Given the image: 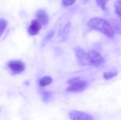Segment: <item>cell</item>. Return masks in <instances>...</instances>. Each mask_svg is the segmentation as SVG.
Listing matches in <instances>:
<instances>
[{"label":"cell","mask_w":121,"mask_h":120,"mask_svg":"<svg viewBox=\"0 0 121 120\" xmlns=\"http://www.w3.org/2000/svg\"><path fill=\"white\" fill-rule=\"evenodd\" d=\"M88 84L86 81L84 80H79L74 83L70 85L69 87H67L66 91L74 92H79L83 91L84 89L87 88Z\"/></svg>","instance_id":"cell-6"},{"label":"cell","mask_w":121,"mask_h":120,"mask_svg":"<svg viewBox=\"0 0 121 120\" xmlns=\"http://www.w3.org/2000/svg\"><path fill=\"white\" fill-rule=\"evenodd\" d=\"M87 25L92 30L99 31L109 38L114 37L115 32L111 25L102 18H92L89 20Z\"/></svg>","instance_id":"cell-1"},{"label":"cell","mask_w":121,"mask_h":120,"mask_svg":"<svg viewBox=\"0 0 121 120\" xmlns=\"http://www.w3.org/2000/svg\"><path fill=\"white\" fill-rule=\"evenodd\" d=\"M77 62L81 66H89L91 65L88 54L82 48L76 47L74 48Z\"/></svg>","instance_id":"cell-2"},{"label":"cell","mask_w":121,"mask_h":120,"mask_svg":"<svg viewBox=\"0 0 121 120\" xmlns=\"http://www.w3.org/2000/svg\"><path fill=\"white\" fill-rule=\"evenodd\" d=\"M0 111H1V109H0Z\"/></svg>","instance_id":"cell-20"},{"label":"cell","mask_w":121,"mask_h":120,"mask_svg":"<svg viewBox=\"0 0 121 120\" xmlns=\"http://www.w3.org/2000/svg\"><path fill=\"white\" fill-rule=\"evenodd\" d=\"M8 25V22L4 19H0V37L3 34Z\"/></svg>","instance_id":"cell-12"},{"label":"cell","mask_w":121,"mask_h":120,"mask_svg":"<svg viewBox=\"0 0 121 120\" xmlns=\"http://www.w3.org/2000/svg\"><path fill=\"white\" fill-rule=\"evenodd\" d=\"M76 0H63L62 4L65 7H69V6L72 5Z\"/></svg>","instance_id":"cell-18"},{"label":"cell","mask_w":121,"mask_h":120,"mask_svg":"<svg viewBox=\"0 0 121 120\" xmlns=\"http://www.w3.org/2000/svg\"><path fill=\"white\" fill-rule=\"evenodd\" d=\"M69 116L72 120H94V118L87 112L77 110L71 111Z\"/></svg>","instance_id":"cell-4"},{"label":"cell","mask_w":121,"mask_h":120,"mask_svg":"<svg viewBox=\"0 0 121 120\" xmlns=\"http://www.w3.org/2000/svg\"><path fill=\"white\" fill-rule=\"evenodd\" d=\"M79 80H80V78H72L70 79V80H69V81H67V82L70 84H72L74 83V82H77V81H79Z\"/></svg>","instance_id":"cell-19"},{"label":"cell","mask_w":121,"mask_h":120,"mask_svg":"<svg viewBox=\"0 0 121 120\" xmlns=\"http://www.w3.org/2000/svg\"><path fill=\"white\" fill-rule=\"evenodd\" d=\"M53 80L52 77L49 76H43L39 81V84L41 87H46L47 85H49L50 84L53 82Z\"/></svg>","instance_id":"cell-9"},{"label":"cell","mask_w":121,"mask_h":120,"mask_svg":"<svg viewBox=\"0 0 121 120\" xmlns=\"http://www.w3.org/2000/svg\"><path fill=\"white\" fill-rule=\"evenodd\" d=\"M8 67L14 74H18L26 69V64L20 60H11L8 63Z\"/></svg>","instance_id":"cell-3"},{"label":"cell","mask_w":121,"mask_h":120,"mask_svg":"<svg viewBox=\"0 0 121 120\" xmlns=\"http://www.w3.org/2000/svg\"><path fill=\"white\" fill-rule=\"evenodd\" d=\"M88 55L91 60V64L95 67H99L102 65L105 61L104 58L99 52L95 50L90 51Z\"/></svg>","instance_id":"cell-5"},{"label":"cell","mask_w":121,"mask_h":120,"mask_svg":"<svg viewBox=\"0 0 121 120\" xmlns=\"http://www.w3.org/2000/svg\"><path fill=\"white\" fill-rule=\"evenodd\" d=\"M110 24L112 26L114 32H116L118 34H121V22L118 20H113L111 21Z\"/></svg>","instance_id":"cell-10"},{"label":"cell","mask_w":121,"mask_h":120,"mask_svg":"<svg viewBox=\"0 0 121 120\" xmlns=\"http://www.w3.org/2000/svg\"><path fill=\"white\" fill-rule=\"evenodd\" d=\"M118 73L117 72H105L104 73V78L105 80H111L115 76H117Z\"/></svg>","instance_id":"cell-15"},{"label":"cell","mask_w":121,"mask_h":120,"mask_svg":"<svg viewBox=\"0 0 121 120\" xmlns=\"http://www.w3.org/2000/svg\"><path fill=\"white\" fill-rule=\"evenodd\" d=\"M114 7L115 9V12L118 15L121 22V1H118L116 2Z\"/></svg>","instance_id":"cell-13"},{"label":"cell","mask_w":121,"mask_h":120,"mask_svg":"<svg viewBox=\"0 0 121 120\" xmlns=\"http://www.w3.org/2000/svg\"><path fill=\"white\" fill-rule=\"evenodd\" d=\"M41 25L40 22L37 20H34L31 22L30 25L28 28V32L31 36L36 35L39 34V31L41 29Z\"/></svg>","instance_id":"cell-7"},{"label":"cell","mask_w":121,"mask_h":120,"mask_svg":"<svg viewBox=\"0 0 121 120\" xmlns=\"http://www.w3.org/2000/svg\"><path fill=\"white\" fill-rule=\"evenodd\" d=\"M70 23L69 22V23H67V24L66 25V26L65 27V28H64L62 34V38H61L62 41H65L67 40V37H68L69 34L70 29Z\"/></svg>","instance_id":"cell-11"},{"label":"cell","mask_w":121,"mask_h":120,"mask_svg":"<svg viewBox=\"0 0 121 120\" xmlns=\"http://www.w3.org/2000/svg\"><path fill=\"white\" fill-rule=\"evenodd\" d=\"M37 20L41 25L47 24L48 21V16L46 12L43 9H40L36 13Z\"/></svg>","instance_id":"cell-8"},{"label":"cell","mask_w":121,"mask_h":120,"mask_svg":"<svg viewBox=\"0 0 121 120\" xmlns=\"http://www.w3.org/2000/svg\"><path fill=\"white\" fill-rule=\"evenodd\" d=\"M54 31H50L49 32L47 33V35L44 37L43 40L42 42V45H44L46 44V43H47L48 41H49L51 39L53 38V35H54Z\"/></svg>","instance_id":"cell-14"},{"label":"cell","mask_w":121,"mask_h":120,"mask_svg":"<svg viewBox=\"0 0 121 120\" xmlns=\"http://www.w3.org/2000/svg\"><path fill=\"white\" fill-rule=\"evenodd\" d=\"M52 98V94L49 92H43V100L44 102H48Z\"/></svg>","instance_id":"cell-17"},{"label":"cell","mask_w":121,"mask_h":120,"mask_svg":"<svg viewBox=\"0 0 121 120\" xmlns=\"http://www.w3.org/2000/svg\"><path fill=\"white\" fill-rule=\"evenodd\" d=\"M109 1V0H96V2L102 10H106L107 8L106 7V5Z\"/></svg>","instance_id":"cell-16"}]
</instances>
